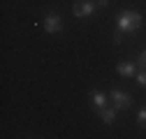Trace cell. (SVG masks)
<instances>
[{
  "label": "cell",
  "mask_w": 146,
  "mask_h": 139,
  "mask_svg": "<svg viewBox=\"0 0 146 139\" xmlns=\"http://www.w3.org/2000/svg\"><path fill=\"white\" fill-rule=\"evenodd\" d=\"M141 23H144L141 14L135 12V9H123V12L116 16V28H118L121 32H125V35L137 32V30L141 28Z\"/></svg>",
  "instance_id": "6da1fadb"
},
{
  "label": "cell",
  "mask_w": 146,
  "mask_h": 139,
  "mask_svg": "<svg viewBox=\"0 0 146 139\" xmlns=\"http://www.w3.org/2000/svg\"><path fill=\"white\" fill-rule=\"evenodd\" d=\"M98 9V3L95 0H77L74 7H72V12H74L77 19H86V16H90Z\"/></svg>",
  "instance_id": "7a4b0ae2"
},
{
  "label": "cell",
  "mask_w": 146,
  "mask_h": 139,
  "mask_svg": "<svg viewBox=\"0 0 146 139\" xmlns=\"http://www.w3.org/2000/svg\"><path fill=\"white\" fill-rule=\"evenodd\" d=\"M109 100L114 102L116 109H127V107L132 104L130 93H125V91H121V88H111V93H109Z\"/></svg>",
  "instance_id": "3957f363"
},
{
  "label": "cell",
  "mask_w": 146,
  "mask_h": 139,
  "mask_svg": "<svg viewBox=\"0 0 146 139\" xmlns=\"http://www.w3.org/2000/svg\"><path fill=\"white\" fill-rule=\"evenodd\" d=\"M44 30L49 32V35H53V32H60L63 30V19L56 14V12H49L46 16H44Z\"/></svg>",
  "instance_id": "277c9868"
},
{
  "label": "cell",
  "mask_w": 146,
  "mask_h": 139,
  "mask_svg": "<svg viewBox=\"0 0 146 139\" xmlns=\"http://www.w3.org/2000/svg\"><path fill=\"white\" fill-rule=\"evenodd\" d=\"M88 97H90V102L95 104V109H98V111L107 107V100H109V97H107V93H102V91H98V88H95V91H90V93H88Z\"/></svg>",
  "instance_id": "5b68a950"
},
{
  "label": "cell",
  "mask_w": 146,
  "mask_h": 139,
  "mask_svg": "<svg viewBox=\"0 0 146 139\" xmlns=\"http://www.w3.org/2000/svg\"><path fill=\"white\" fill-rule=\"evenodd\" d=\"M116 111H118L116 107H109V109L104 107V109H100V118H102V123H104V125H111L114 120H116Z\"/></svg>",
  "instance_id": "8992f818"
},
{
  "label": "cell",
  "mask_w": 146,
  "mask_h": 139,
  "mask_svg": "<svg viewBox=\"0 0 146 139\" xmlns=\"http://www.w3.org/2000/svg\"><path fill=\"white\" fill-rule=\"evenodd\" d=\"M116 72H118L121 77H125V79H127V77H135V74H137V72H135V65H132V63H121V65L116 67Z\"/></svg>",
  "instance_id": "52a82bcc"
},
{
  "label": "cell",
  "mask_w": 146,
  "mask_h": 139,
  "mask_svg": "<svg viewBox=\"0 0 146 139\" xmlns=\"http://www.w3.org/2000/svg\"><path fill=\"white\" fill-rule=\"evenodd\" d=\"M137 123L146 130V107H141V109H139V114H137Z\"/></svg>",
  "instance_id": "ba28073f"
},
{
  "label": "cell",
  "mask_w": 146,
  "mask_h": 139,
  "mask_svg": "<svg viewBox=\"0 0 146 139\" xmlns=\"http://www.w3.org/2000/svg\"><path fill=\"white\" fill-rule=\"evenodd\" d=\"M135 81H137L139 86H146V70H144V67H141V72L135 74Z\"/></svg>",
  "instance_id": "9c48e42d"
},
{
  "label": "cell",
  "mask_w": 146,
  "mask_h": 139,
  "mask_svg": "<svg viewBox=\"0 0 146 139\" xmlns=\"http://www.w3.org/2000/svg\"><path fill=\"white\" fill-rule=\"evenodd\" d=\"M139 65H141V67L146 70V49H144L141 54H139Z\"/></svg>",
  "instance_id": "30bf717a"
},
{
  "label": "cell",
  "mask_w": 146,
  "mask_h": 139,
  "mask_svg": "<svg viewBox=\"0 0 146 139\" xmlns=\"http://www.w3.org/2000/svg\"><path fill=\"white\" fill-rule=\"evenodd\" d=\"M95 3H98V9L100 7H109V0H95Z\"/></svg>",
  "instance_id": "8fae6325"
}]
</instances>
